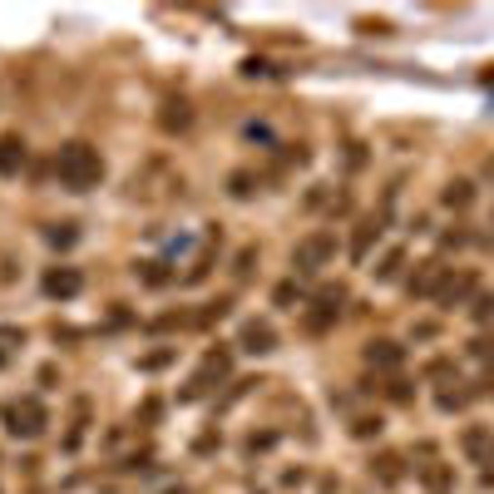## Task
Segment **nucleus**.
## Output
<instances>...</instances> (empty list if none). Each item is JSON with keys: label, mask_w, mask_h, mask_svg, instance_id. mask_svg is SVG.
Instances as JSON below:
<instances>
[{"label": "nucleus", "mask_w": 494, "mask_h": 494, "mask_svg": "<svg viewBox=\"0 0 494 494\" xmlns=\"http://www.w3.org/2000/svg\"><path fill=\"white\" fill-rule=\"evenodd\" d=\"M55 173H60V183H65V188L84 193V188H94L104 178V159H99L94 144L70 139V144H60V154H55Z\"/></svg>", "instance_id": "nucleus-1"}, {"label": "nucleus", "mask_w": 494, "mask_h": 494, "mask_svg": "<svg viewBox=\"0 0 494 494\" xmlns=\"http://www.w3.org/2000/svg\"><path fill=\"white\" fill-rule=\"evenodd\" d=\"M331 257H336V233H327V228L307 233L297 247H292V267H297L302 277H317L322 267H331Z\"/></svg>", "instance_id": "nucleus-2"}, {"label": "nucleus", "mask_w": 494, "mask_h": 494, "mask_svg": "<svg viewBox=\"0 0 494 494\" xmlns=\"http://www.w3.org/2000/svg\"><path fill=\"white\" fill-rule=\"evenodd\" d=\"M45 425H50V411L40 405V396H20V401L5 405V430H10V435L40 440V435H45Z\"/></svg>", "instance_id": "nucleus-3"}, {"label": "nucleus", "mask_w": 494, "mask_h": 494, "mask_svg": "<svg viewBox=\"0 0 494 494\" xmlns=\"http://www.w3.org/2000/svg\"><path fill=\"white\" fill-rule=\"evenodd\" d=\"M228 371H233V351H228V346H213V351H208V361H203V371H198L193 381L183 386V401L208 396V391H213V381H223Z\"/></svg>", "instance_id": "nucleus-4"}, {"label": "nucleus", "mask_w": 494, "mask_h": 494, "mask_svg": "<svg viewBox=\"0 0 494 494\" xmlns=\"http://www.w3.org/2000/svg\"><path fill=\"white\" fill-rule=\"evenodd\" d=\"M475 292H480V277H475V267H450L445 272V282H440V292H435V307H465V302L470 297H475Z\"/></svg>", "instance_id": "nucleus-5"}, {"label": "nucleus", "mask_w": 494, "mask_h": 494, "mask_svg": "<svg viewBox=\"0 0 494 494\" xmlns=\"http://www.w3.org/2000/svg\"><path fill=\"white\" fill-rule=\"evenodd\" d=\"M40 287H45L50 302H70V297H79V292H84V272L79 267H50Z\"/></svg>", "instance_id": "nucleus-6"}, {"label": "nucleus", "mask_w": 494, "mask_h": 494, "mask_svg": "<svg viewBox=\"0 0 494 494\" xmlns=\"http://www.w3.org/2000/svg\"><path fill=\"white\" fill-rule=\"evenodd\" d=\"M381 233H386V213L361 218V223H356V238H351V262H366V257H371V247L381 243Z\"/></svg>", "instance_id": "nucleus-7"}, {"label": "nucleus", "mask_w": 494, "mask_h": 494, "mask_svg": "<svg viewBox=\"0 0 494 494\" xmlns=\"http://www.w3.org/2000/svg\"><path fill=\"white\" fill-rule=\"evenodd\" d=\"M445 262L440 257H430V262H420V267L411 272V297H430L435 302V292H440V282H445Z\"/></svg>", "instance_id": "nucleus-8"}, {"label": "nucleus", "mask_w": 494, "mask_h": 494, "mask_svg": "<svg viewBox=\"0 0 494 494\" xmlns=\"http://www.w3.org/2000/svg\"><path fill=\"white\" fill-rule=\"evenodd\" d=\"M238 346L252 356H267V351H277V331H272V322H243V336H238Z\"/></svg>", "instance_id": "nucleus-9"}, {"label": "nucleus", "mask_w": 494, "mask_h": 494, "mask_svg": "<svg viewBox=\"0 0 494 494\" xmlns=\"http://www.w3.org/2000/svg\"><path fill=\"white\" fill-rule=\"evenodd\" d=\"M405 361V346L401 341H366V366H376V371H396V366Z\"/></svg>", "instance_id": "nucleus-10"}, {"label": "nucleus", "mask_w": 494, "mask_h": 494, "mask_svg": "<svg viewBox=\"0 0 494 494\" xmlns=\"http://www.w3.org/2000/svg\"><path fill=\"white\" fill-rule=\"evenodd\" d=\"M25 139L20 134H0V178H15L20 168H25Z\"/></svg>", "instance_id": "nucleus-11"}, {"label": "nucleus", "mask_w": 494, "mask_h": 494, "mask_svg": "<svg viewBox=\"0 0 494 494\" xmlns=\"http://www.w3.org/2000/svg\"><path fill=\"white\" fill-rule=\"evenodd\" d=\"M371 480H376V485H401V480H405V455L381 450V455L371 460Z\"/></svg>", "instance_id": "nucleus-12"}, {"label": "nucleus", "mask_w": 494, "mask_h": 494, "mask_svg": "<svg viewBox=\"0 0 494 494\" xmlns=\"http://www.w3.org/2000/svg\"><path fill=\"white\" fill-rule=\"evenodd\" d=\"M159 124H163L168 134L193 129V109H188V99H168V104H163V114H159Z\"/></svg>", "instance_id": "nucleus-13"}, {"label": "nucleus", "mask_w": 494, "mask_h": 494, "mask_svg": "<svg viewBox=\"0 0 494 494\" xmlns=\"http://www.w3.org/2000/svg\"><path fill=\"white\" fill-rule=\"evenodd\" d=\"M440 203H445V208H455V213H465V208L475 203V183H470V178H450V183H445V193H440Z\"/></svg>", "instance_id": "nucleus-14"}, {"label": "nucleus", "mask_w": 494, "mask_h": 494, "mask_svg": "<svg viewBox=\"0 0 494 494\" xmlns=\"http://www.w3.org/2000/svg\"><path fill=\"white\" fill-rule=\"evenodd\" d=\"M460 445H465V455H470V460H480V465H485V460H489V450H494V435H489L485 425H470Z\"/></svg>", "instance_id": "nucleus-15"}, {"label": "nucleus", "mask_w": 494, "mask_h": 494, "mask_svg": "<svg viewBox=\"0 0 494 494\" xmlns=\"http://www.w3.org/2000/svg\"><path fill=\"white\" fill-rule=\"evenodd\" d=\"M401 267H405V247H391L371 272H376V282H391V277H401Z\"/></svg>", "instance_id": "nucleus-16"}, {"label": "nucleus", "mask_w": 494, "mask_h": 494, "mask_svg": "<svg viewBox=\"0 0 494 494\" xmlns=\"http://www.w3.org/2000/svg\"><path fill=\"white\" fill-rule=\"evenodd\" d=\"M336 317H341V312L317 307V302H312V307H307V317H302V327H307V331H327V327H336Z\"/></svg>", "instance_id": "nucleus-17"}, {"label": "nucleus", "mask_w": 494, "mask_h": 494, "mask_svg": "<svg viewBox=\"0 0 494 494\" xmlns=\"http://www.w3.org/2000/svg\"><path fill=\"white\" fill-rule=\"evenodd\" d=\"M475 396H480V386H465V391H440L435 401H440V411H465Z\"/></svg>", "instance_id": "nucleus-18"}, {"label": "nucleus", "mask_w": 494, "mask_h": 494, "mask_svg": "<svg viewBox=\"0 0 494 494\" xmlns=\"http://www.w3.org/2000/svg\"><path fill=\"white\" fill-rule=\"evenodd\" d=\"M420 480H425V485L435 489V494H445V489H450V470L440 465V460H430V465H420Z\"/></svg>", "instance_id": "nucleus-19"}, {"label": "nucleus", "mask_w": 494, "mask_h": 494, "mask_svg": "<svg viewBox=\"0 0 494 494\" xmlns=\"http://www.w3.org/2000/svg\"><path fill=\"white\" fill-rule=\"evenodd\" d=\"M228 193H233V198H252V193H257V173H247V168H238V173L228 178Z\"/></svg>", "instance_id": "nucleus-20"}, {"label": "nucleus", "mask_w": 494, "mask_h": 494, "mask_svg": "<svg viewBox=\"0 0 494 494\" xmlns=\"http://www.w3.org/2000/svg\"><path fill=\"white\" fill-rule=\"evenodd\" d=\"M45 243H50V247H75V243H79V228H75V223H55V228L45 233Z\"/></svg>", "instance_id": "nucleus-21"}, {"label": "nucleus", "mask_w": 494, "mask_h": 494, "mask_svg": "<svg viewBox=\"0 0 494 494\" xmlns=\"http://www.w3.org/2000/svg\"><path fill=\"white\" fill-rule=\"evenodd\" d=\"M341 302H346V287H341V282H327V287L317 292V307H331V312H341Z\"/></svg>", "instance_id": "nucleus-22"}, {"label": "nucleus", "mask_w": 494, "mask_h": 494, "mask_svg": "<svg viewBox=\"0 0 494 494\" xmlns=\"http://www.w3.org/2000/svg\"><path fill=\"white\" fill-rule=\"evenodd\" d=\"M470 317H475V322H494V292H475V302H470Z\"/></svg>", "instance_id": "nucleus-23"}, {"label": "nucleus", "mask_w": 494, "mask_h": 494, "mask_svg": "<svg viewBox=\"0 0 494 494\" xmlns=\"http://www.w3.org/2000/svg\"><path fill=\"white\" fill-rule=\"evenodd\" d=\"M381 391H386V401H396V405H405V401H411V381H401V376H391V381H386L381 386Z\"/></svg>", "instance_id": "nucleus-24"}, {"label": "nucleus", "mask_w": 494, "mask_h": 494, "mask_svg": "<svg viewBox=\"0 0 494 494\" xmlns=\"http://www.w3.org/2000/svg\"><path fill=\"white\" fill-rule=\"evenodd\" d=\"M351 435H356V440L381 435V415H356V420H351Z\"/></svg>", "instance_id": "nucleus-25"}, {"label": "nucleus", "mask_w": 494, "mask_h": 494, "mask_svg": "<svg viewBox=\"0 0 494 494\" xmlns=\"http://www.w3.org/2000/svg\"><path fill=\"white\" fill-rule=\"evenodd\" d=\"M139 267H144V282H149V287H163V282L173 277V272H163L168 262H139Z\"/></svg>", "instance_id": "nucleus-26"}, {"label": "nucleus", "mask_w": 494, "mask_h": 494, "mask_svg": "<svg viewBox=\"0 0 494 494\" xmlns=\"http://www.w3.org/2000/svg\"><path fill=\"white\" fill-rule=\"evenodd\" d=\"M470 351H475L480 361H494V331H485V336H475V341H470Z\"/></svg>", "instance_id": "nucleus-27"}, {"label": "nucleus", "mask_w": 494, "mask_h": 494, "mask_svg": "<svg viewBox=\"0 0 494 494\" xmlns=\"http://www.w3.org/2000/svg\"><path fill=\"white\" fill-rule=\"evenodd\" d=\"M272 302H277V307H292V302H302V292H297V282H282L277 292H272Z\"/></svg>", "instance_id": "nucleus-28"}, {"label": "nucleus", "mask_w": 494, "mask_h": 494, "mask_svg": "<svg viewBox=\"0 0 494 494\" xmlns=\"http://www.w3.org/2000/svg\"><path fill=\"white\" fill-rule=\"evenodd\" d=\"M425 376H430V381H460L450 361H430V366H425Z\"/></svg>", "instance_id": "nucleus-29"}, {"label": "nucleus", "mask_w": 494, "mask_h": 494, "mask_svg": "<svg viewBox=\"0 0 494 494\" xmlns=\"http://www.w3.org/2000/svg\"><path fill=\"white\" fill-rule=\"evenodd\" d=\"M252 262H257V247H243V252H238V277H247V272H252Z\"/></svg>", "instance_id": "nucleus-30"}, {"label": "nucleus", "mask_w": 494, "mask_h": 494, "mask_svg": "<svg viewBox=\"0 0 494 494\" xmlns=\"http://www.w3.org/2000/svg\"><path fill=\"white\" fill-rule=\"evenodd\" d=\"M243 75H247V79H257V75H272V65H267V60H243Z\"/></svg>", "instance_id": "nucleus-31"}, {"label": "nucleus", "mask_w": 494, "mask_h": 494, "mask_svg": "<svg viewBox=\"0 0 494 494\" xmlns=\"http://www.w3.org/2000/svg\"><path fill=\"white\" fill-rule=\"evenodd\" d=\"M361 35H391V25L386 20H361Z\"/></svg>", "instance_id": "nucleus-32"}, {"label": "nucleus", "mask_w": 494, "mask_h": 494, "mask_svg": "<svg viewBox=\"0 0 494 494\" xmlns=\"http://www.w3.org/2000/svg\"><path fill=\"white\" fill-rule=\"evenodd\" d=\"M168 356H173V351H154V356H144V371H159Z\"/></svg>", "instance_id": "nucleus-33"}, {"label": "nucleus", "mask_w": 494, "mask_h": 494, "mask_svg": "<svg viewBox=\"0 0 494 494\" xmlns=\"http://www.w3.org/2000/svg\"><path fill=\"white\" fill-rule=\"evenodd\" d=\"M480 480H485V485H494V450H489V460H485V475H480Z\"/></svg>", "instance_id": "nucleus-34"}, {"label": "nucleus", "mask_w": 494, "mask_h": 494, "mask_svg": "<svg viewBox=\"0 0 494 494\" xmlns=\"http://www.w3.org/2000/svg\"><path fill=\"white\" fill-rule=\"evenodd\" d=\"M485 178H494V159H485Z\"/></svg>", "instance_id": "nucleus-35"}]
</instances>
